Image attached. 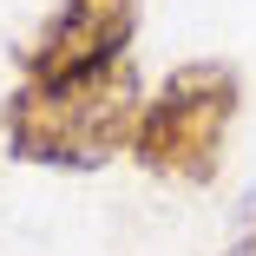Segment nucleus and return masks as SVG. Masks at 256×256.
I'll return each instance as SVG.
<instances>
[{
    "label": "nucleus",
    "mask_w": 256,
    "mask_h": 256,
    "mask_svg": "<svg viewBox=\"0 0 256 256\" xmlns=\"http://www.w3.org/2000/svg\"><path fill=\"white\" fill-rule=\"evenodd\" d=\"M144 112V79L132 60L106 72H72V79H20L0 106V138L20 164L46 171H98L118 151H132Z\"/></svg>",
    "instance_id": "1"
},
{
    "label": "nucleus",
    "mask_w": 256,
    "mask_h": 256,
    "mask_svg": "<svg viewBox=\"0 0 256 256\" xmlns=\"http://www.w3.org/2000/svg\"><path fill=\"white\" fill-rule=\"evenodd\" d=\"M243 106V79L224 60H190L164 72V86L144 98L138 132H132V158L151 178L171 184H210L224 164V138Z\"/></svg>",
    "instance_id": "2"
},
{
    "label": "nucleus",
    "mask_w": 256,
    "mask_h": 256,
    "mask_svg": "<svg viewBox=\"0 0 256 256\" xmlns=\"http://www.w3.org/2000/svg\"><path fill=\"white\" fill-rule=\"evenodd\" d=\"M138 0H60L20 46V79H72L132 60Z\"/></svg>",
    "instance_id": "3"
},
{
    "label": "nucleus",
    "mask_w": 256,
    "mask_h": 256,
    "mask_svg": "<svg viewBox=\"0 0 256 256\" xmlns=\"http://www.w3.org/2000/svg\"><path fill=\"white\" fill-rule=\"evenodd\" d=\"M224 256H256V230H250V236H236V243H230Z\"/></svg>",
    "instance_id": "4"
}]
</instances>
